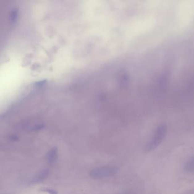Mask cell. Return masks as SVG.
Masks as SVG:
<instances>
[{"label":"cell","mask_w":194,"mask_h":194,"mask_svg":"<svg viewBox=\"0 0 194 194\" xmlns=\"http://www.w3.org/2000/svg\"><path fill=\"white\" fill-rule=\"evenodd\" d=\"M49 174V170L44 169L36 173L30 180V183H38L46 179Z\"/></svg>","instance_id":"cell-3"},{"label":"cell","mask_w":194,"mask_h":194,"mask_svg":"<svg viewBox=\"0 0 194 194\" xmlns=\"http://www.w3.org/2000/svg\"><path fill=\"white\" fill-rule=\"evenodd\" d=\"M119 171V169L113 166H103L92 169L90 171V176L96 179H101L113 176Z\"/></svg>","instance_id":"cell-2"},{"label":"cell","mask_w":194,"mask_h":194,"mask_svg":"<svg viewBox=\"0 0 194 194\" xmlns=\"http://www.w3.org/2000/svg\"><path fill=\"white\" fill-rule=\"evenodd\" d=\"M184 169L188 173L194 172V156L191 157L187 160L184 164Z\"/></svg>","instance_id":"cell-5"},{"label":"cell","mask_w":194,"mask_h":194,"mask_svg":"<svg viewBox=\"0 0 194 194\" xmlns=\"http://www.w3.org/2000/svg\"><path fill=\"white\" fill-rule=\"evenodd\" d=\"M58 158V149L56 147H53L47 153L46 159L48 163L53 164L57 161Z\"/></svg>","instance_id":"cell-4"},{"label":"cell","mask_w":194,"mask_h":194,"mask_svg":"<svg viewBox=\"0 0 194 194\" xmlns=\"http://www.w3.org/2000/svg\"><path fill=\"white\" fill-rule=\"evenodd\" d=\"M9 138H10V140L11 141H17L18 140V137L17 136H15V135H12V136H11L9 137Z\"/></svg>","instance_id":"cell-7"},{"label":"cell","mask_w":194,"mask_h":194,"mask_svg":"<svg viewBox=\"0 0 194 194\" xmlns=\"http://www.w3.org/2000/svg\"><path fill=\"white\" fill-rule=\"evenodd\" d=\"M44 191L47 192L48 194H58V192L56 191L52 190V189H47Z\"/></svg>","instance_id":"cell-6"},{"label":"cell","mask_w":194,"mask_h":194,"mask_svg":"<svg viewBox=\"0 0 194 194\" xmlns=\"http://www.w3.org/2000/svg\"><path fill=\"white\" fill-rule=\"evenodd\" d=\"M167 132V126L165 124H161L157 128L151 140L148 142L145 146V151H153L157 149L165 140Z\"/></svg>","instance_id":"cell-1"}]
</instances>
